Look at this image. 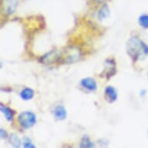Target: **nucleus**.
Segmentation results:
<instances>
[{"label":"nucleus","mask_w":148,"mask_h":148,"mask_svg":"<svg viewBox=\"0 0 148 148\" xmlns=\"http://www.w3.org/2000/svg\"><path fill=\"white\" fill-rule=\"evenodd\" d=\"M126 51L134 63L141 57L148 55V46L136 36L130 37L126 44Z\"/></svg>","instance_id":"obj_1"},{"label":"nucleus","mask_w":148,"mask_h":148,"mask_svg":"<svg viewBox=\"0 0 148 148\" xmlns=\"http://www.w3.org/2000/svg\"><path fill=\"white\" fill-rule=\"evenodd\" d=\"M18 122L22 128L30 129L36 123V116L33 112H23L18 116Z\"/></svg>","instance_id":"obj_2"},{"label":"nucleus","mask_w":148,"mask_h":148,"mask_svg":"<svg viewBox=\"0 0 148 148\" xmlns=\"http://www.w3.org/2000/svg\"><path fill=\"white\" fill-rule=\"evenodd\" d=\"M80 51L75 47H68L64 51H61V62L71 64L78 61L80 58Z\"/></svg>","instance_id":"obj_3"},{"label":"nucleus","mask_w":148,"mask_h":148,"mask_svg":"<svg viewBox=\"0 0 148 148\" xmlns=\"http://www.w3.org/2000/svg\"><path fill=\"white\" fill-rule=\"evenodd\" d=\"M105 68L100 74V77L106 78L107 80L113 77L116 73V63L113 58H107L104 62Z\"/></svg>","instance_id":"obj_4"},{"label":"nucleus","mask_w":148,"mask_h":148,"mask_svg":"<svg viewBox=\"0 0 148 148\" xmlns=\"http://www.w3.org/2000/svg\"><path fill=\"white\" fill-rule=\"evenodd\" d=\"M61 51H51L40 58L41 63L44 64H51L61 62Z\"/></svg>","instance_id":"obj_5"},{"label":"nucleus","mask_w":148,"mask_h":148,"mask_svg":"<svg viewBox=\"0 0 148 148\" xmlns=\"http://www.w3.org/2000/svg\"><path fill=\"white\" fill-rule=\"evenodd\" d=\"M18 5V0H2V12L6 16L13 14Z\"/></svg>","instance_id":"obj_6"},{"label":"nucleus","mask_w":148,"mask_h":148,"mask_svg":"<svg viewBox=\"0 0 148 148\" xmlns=\"http://www.w3.org/2000/svg\"><path fill=\"white\" fill-rule=\"evenodd\" d=\"M104 98L106 101L109 103H113L116 102L118 98L116 89L111 85L107 86L104 90Z\"/></svg>","instance_id":"obj_7"},{"label":"nucleus","mask_w":148,"mask_h":148,"mask_svg":"<svg viewBox=\"0 0 148 148\" xmlns=\"http://www.w3.org/2000/svg\"><path fill=\"white\" fill-rule=\"evenodd\" d=\"M81 85L84 88L88 90L90 92H94L97 89V82L94 78L87 77V78H82L80 82Z\"/></svg>","instance_id":"obj_8"},{"label":"nucleus","mask_w":148,"mask_h":148,"mask_svg":"<svg viewBox=\"0 0 148 148\" xmlns=\"http://www.w3.org/2000/svg\"><path fill=\"white\" fill-rule=\"evenodd\" d=\"M53 116H54L57 120L63 121V120H65L67 116H68V112H67V110L64 108V106H58L54 109Z\"/></svg>","instance_id":"obj_9"},{"label":"nucleus","mask_w":148,"mask_h":148,"mask_svg":"<svg viewBox=\"0 0 148 148\" xmlns=\"http://www.w3.org/2000/svg\"><path fill=\"white\" fill-rule=\"evenodd\" d=\"M0 110H1L2 113L4 115V116H5V118L6 119L7 121H12L13 117H14L15 112L12 109H10V108H9L8 106H6L3 104V103H1V105H0Z\"/></svg>","instance_id":"obj_10"},{"label":"nucleus","mask_w":148,"mask_h":148,"mask_svg":"<svg viewBox=\"0 0 148 148\" xmlns=\"http://www.w3.org/2000/svg\"><path fill=\"white\" fill-rule=\"evenodd\" d=\"M34 97V91L30 88H25L20 92V98L24 101H29Z\"/></svg>","instance_id":"obj_11"},{"label":"nucleus","mask_w":148,"mask_h":148,"mask_svg":"<svg viewBox=\"0 0 148 148\" xmlns=\"http://www.w3.org/2000/svg\"><path fill=\"white\" fill-rule=\"evenodd\" d=\"M109 16H110V10L108 5L104 4V5L100 9L98 12V18L99 20H103L107 19Z\"/></svg>","instance_id":"obj_12"},{"label":"nucleus","mask_w":148,"mask_h":148,"mask_svg":"<svg viewBox=\"0 0 148 148\" xmlns=\"http://www.w3.org/2000/svg\"><path fill=\"white\" fill-rule=\"evenodd\" d=\"M79 147L83 148L95 147V143L90 140V137L88 135H84L82 136V140H81V143Z\"/></svg>","instance_id":"obj_13"},{"label":"nucleus","mask_w":148,"mask_h":148,"mask_svg":"<svg viewBox=\"0 0 148 148\" xmlns=\"http://www.w3.org/2000/svg\"><path fill=\"white\" fill-rule=\"evenodd\" d=\"M10 142L13 147L19 148L21 147V140L16 134H11L10 136Z\"/></svg>","instance_id":"obj_14"},{"label":"nucleus","mask_w":148,"mask_h":148,"mask_svg":"<svg viewBox=\"0 0 148 148\" xmlns=\"http://www.w3.org/2000/svg\"><path fill=\"white\" fill-rule=\"evenodd\" d=\"M138 23L143 29H148V14H142L138 18Z\"/></svg>","instance_id":"obj_15"},{"label":"nucleus","mask_w":148,"mask_h":148,"mask_svg":"<svg viewBox=\"0 0 148 148\" xmlns=\"http://www.w3.org/2000/svg\"><path fill=\"white\" fill-rule=\"evenodd\" d=\"M23 147L26 148H35L36 146L34 145V143H32L30 139H29L28 137H25L24 142H23Z\"/></svg>","instance_id":"obj_16"},{"label":"nucleus","mask_w":148,"mask_h":148,"mask_svg":"<svg viewBox=\"0 0 148 148\" xmlns=\"http://www.w3.org/2000/svg\"><path fill=\"white\" fill-rule=\"evenodd\" d=\"M0 136L2 139H6L8 137L7 132L3 128L0 129Z\"/></svg>","instance_id":"obj_17"},{"label":"nucleus","mask_w":148,"mask_h":148,"mask_svg":"<svg viewBox=\"0 0 148 148\" xmlns=\"http://www.w3.org/2000/svg\"><path fill=\"white\" fill-rule=\"evenodd\" d=\"M146 90L145 89H143V90H141V92H140V95H146Z\"/></svg>","instance_id":"obj_18"},{"label":"nucleus","mask_w":148,"mask_h":148,"mask_svg":"<svg viewBox=\"0 0 148 148\" xmlns=\"http://www.w3.org/2000/svg\"><path fill=\"white\" fill-rule=\"evenodd\" d=\"M97 1H102V0H97Z\"/></svg>","instance_id":"obj_19"}]
</instances>
